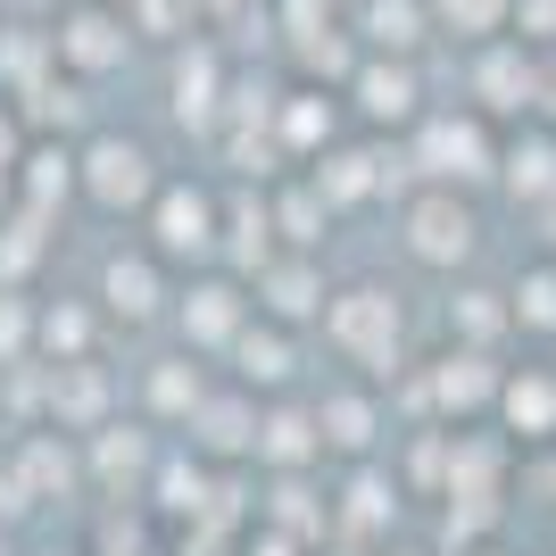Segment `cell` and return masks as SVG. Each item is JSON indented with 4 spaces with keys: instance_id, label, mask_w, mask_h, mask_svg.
<instances>
[{
    "instance_id": "1",
    "label": "cell",
    "mask_w": 556,
    "mask_h": 556,
    "mask_svg": "<svg viewBox=\"0 0 556 556\" xmlns=\"http://www.w3.org/2000/svg\"><path fill=\"white\" fill-rule=\"evenodd\" d=\"M498 391H507V366L498 357H482V349H457L448 341L441 357H424V366H407V382H399V407H407V424H490L498 416Z\"/></svg>"
},
{
    "instance_id": "2",
    "label": "cell",
    "mask_w": 556,
    "mask_h": 556,
    "mask_svg": "<svg viewBox=\"0 0 556 556\" xmlns=\"http://www.w3.org/2000/svg\"><path fill=\"white\" fill-rule=\"evenodd\" d=\"M325 349L366 382L407 374V307H399L391 282H341L325 307Z\"/></svg>"
},
{
    "instance_id": "3",
    "label": "cell",
    "mask_w": 556,
    "mask_h": 556,
    "mask_svg": "<svg viewBox=\"0 0 556 556\" xmlns=\"http://www.w3.org/2000/svg\"><path fill=\"white\" fill-rule=\"evenodd\" d=\"M407 159H416L424 184H441V191H473V184H498V159H507V141L490 134V116H482V109H465V116H424L416 141H407Z\"/></svg>"
},
{
    "instance_id": "4",
    "label": "cell",
    "mask_w": 556,
    "mask_h": 556,
    "mask_svg": "<svg viewBox=\"0 0 556 556\" xmlns=\"http://www.w3.org/2000/svg\"><path fill=\"white\" fill-rule=\"evenodd\" d=\"M399 250L416 257L424 275H457V266H473V250H482V216H473L465 191L424 184L416 200L399 208Z\"/></svg>"
},
{
    "instance_id": "5",
    "label": "cell",
    "mask_w": 556,
    "mask_h": 556,
    "mask_svg": "<svg viewBox=\"0 0 556 556\" xmlns=\"http://www.w3.org/2000/svg\"><path fill=\"white\" fill-rule=\"evenodd\" d=\"M257 325V291L241 275H191V291H175V332H184L191 357H208V366H225L232 341Z\"/></svg>"
},
{
    "instance_id": "6",
    "label": "cell",
    "mask_w": 556,
    "mask_h": 556,
    "mask_svg": "<svg viewBox=\"0 0 556 556\" xmlns=\"http://www.w3.org/2000/svg\"><path fill=\"white\" fill-rule=\"evenodd\" d=\"M84 200H92L100 216H150L159 208V159H150V141H134V134H92L84 150Z\"/></svg>"
},
{
    "instance_id": "7",
    "label": "cell",
    "mask_w": 556,
    "mask_h": 556,
    "mask_svg": "<svg viewBox=\"0 0 556 556\" xmlns=\"http://www.w3.org/2000/svg\"><path fill=\"white\" fill-rule=\"evenodd\" d=\"M159 424H125L116 416L109 432H92L84 441V473H92V498H109V507H141L150 498V482H159Z\"/></svg>"
},
{
    "instance_id": "8",
    "label": "cell",
    "mask_w": 556,
    "mask_h": 556,
    "mask_svg": "<svg viewBox=\"0 0 556 556\" xmlns=\"http://www.w3.org/2000/svg\"><path fill=\"white\" fill-rule=\"evenodd\" d=\"M150 250L166 266H225V208L200 184H166L150 208Z\"/></svg>"
},
{
    "instance_id": "9",
    "label": "cell",
    "mask_w": 556,
    "mask_h": 556,
    "mask_svg": "<svg viewBox=\"0 0 556 556\" xmlns=\"http://www.w3.org/2000/svg\"><path fill=\"white\" fill-rule=\"evenodd\" d=\"M316 424H325V457L341 465H374L382 457V432H391V399L366 374H341L316 391Z\"/></svg>"
},
{
    "instance_id": "10",
    "label": "cell",
    "mask_w": 556,
    "mask_h": 556,
    "mask_svg": "<svg viewBox=\"0 0 556 556\" xmlns=\"http://www.w3.org/2000/svg\"><path fill=\"white\" fill-rule=\"evenodd\" d=\"M100 316L125 332H150L159 316H175V291H166V257L159 250H109L100 257Z\"/></svg>"
},
{
    "instance_id": "11",
    "label": "cell",
    "mask_w": 556,
    "mask_h": 556,
    "mask_svg": "<svg viewBox=\"0 0 556 556\" xmlns=\"http://www.w3.org/2000/svg\"><path fill=\"white\" fill-rule=\"evenodd\" d=\"M257 424H266V399L241 391V382L225 374V382L208 391V407L184 424V448H191V457H208L216 473H225V465H257Z\"/></svg>"
},
{
    "instance_id": "12",
    "label": "cell",
    "mask_w": 556,
    "mask_h": 556,
    "mask_svg": "<svg viewBox=\"0 0 556 556\" xmlns=\"http://www.w3.org/2000/svg\"><path fill=\"white\" fill-rule=\"evenodd\" d=\"M399 498H407V482H399V465H349L341 490H332V532L357 540V548H391L399 532Z\"/></svg>"
},
{
    "instance_id": "13",
    "label": "cell",
    "mask_w": 556,
    "mask_h": 556,
    "mask_svg": "<svg viewBox=\"0 0 556 556\" xmlns=\"http://www.w3.org/2000/svg\"><path fill=\"white\" fill-rule=\"evenodd\" d=\"M42 424L50 432H75V441H92L116 424V374L100 357L84 366H42Z\"/></svg>"
},
{
    "instance_id": "14",
    "label": "cell",
    "mask_w": 556,
    "mask_h": 556,
    "mask_svg": "<svg viewBox=\"0 0 556 556\" xmlns=\"http://www.w3.org/2000/svg\"><path fill=\"white\" fill-rule=\"evenodd\" d=\"M50 42H59V67H67L75 84H92V75L125 67V50H134V17H116L109 0H92V9H67V17L50 25Z\"/></svg>"
},
{
    "instance_id": "15",
    "label": "cell",
    "mask_w": 556,
    "mask_h": 556,
    "mask_svg": "<svg viewBox=\"0 0 556 556\" xmlns=\"http://www.w3.org/2000/svg\"><path fill=\"white\" fill-rule=\"evenodd\" d=\"M216 382H225V374H216L208 357H191V349H175V357H150V366H141V424L184 432V424L208 407Z\"/></svg>"
},
{
    "instance_id": "16",
    "label": "cell",
    "mask_w": 556,
    "mask_h": 556,
    "mask_svg": "<svg viewBox=\"0 0 556 556\" xmlns=\"http://www.w3.org/2000/svg\"><path fill=\"white\" fill-rule=\"evenodd\" d=\"M515 457H523V448H515L498 424H457V432H448V498H507Z\"/></svg>"
},
{
    "instance_id": "17",
    "label": "cell",
    "mask_w": 556,
    "mask_h": 556,
    "mask_svg": "<svg viewBox=\"0 0 556 556\" xmlns=\"http://www.w3.org/2000/svg\"><path fill=\"white\" fill-rule=\"evenodd\" d=\"M225 374L241 382V391H257V399H291L300 391V332L275 325V316H257V325L232 341Z\"/></svg>"
},
{
    "instance_id": "18",
    "label": "cell",
    "mask_w": 556,
    "mask_h": 556,
    "mask_svg": "<svg viewBox=\"0 0 556 556\" xmlns=\"http://www.w3.org/2000/svg\"><path fill=\"white\" fill-rule=\"evenodd\" d=\"M490 424L523 457H548L556 448V366H507V391H498V416Z\"/></svg>"
},
{
    "instance_id": "19",
    "label": "cell",
    "mask_w": 556,
    "mask_h": 556,
    "mask_svg": "<svg viewBox=\"0 0 556 556\" xmlns=\"http://www.w3.org/2000/svg\"><path fill=\"white\" fill-rule=\"evenodd\" d=\"M250 291H257V316H275V325H291V332L325 325V307H332V282H325V266H316L307 250H282Z\"/></svg>"
},
{
    "instance_id": "20",
    "label": "cell",
    "mask_w": 556,
    "mask_h": 556,
    "mask_svg": "<svg viewBox=\"0 0 556 556\" xmlns=\"http://www.w3.org/2000/svg\"><path fill=\"white\" fill-rule=\"evenodd\" d=\"M540 84H548V67L532 59V42H482V59H473V100H482V116H532Z\"/></svg>"
},
{
    "instance_id": "21",
    "label": "cell",
    "mask_w": 556,
    "mask_h": 556,
    "mask_svg": "<svg viewBox=\"0 0 556 556\" xmlns=\"http://www.w3.org/2000/svg\"><path fill=\"white\" fill-rule=\"evenodd\" d=\"M316 465H325L316 399H266V424H257V473H316Z\"/></svg>"
},
{
    "instance_id": "22",
    "label": "cell",
    "mask_w": 556,
    "mask_h": 556,
    "mask_svg": "<svg viewBox=\"0 0 556 556\" xmlns=\"http://www.w3.org/2000/svg\"><path fill=\"white\" fill-rule=\"evenodd\" d=\"M349 100L366 125H424V75L416 59H366L349 75Z\"/></svg>"
},
{
    "instance_id": "23",
    "label": "cell",
    "mask_w": 556,
    "mask_h": 556,
    "mask_svg": "<svg viewBox=\"0 0 556 556\" xmlns=\"http://www.w3.org/2000/svg\"><path fill=\"white\" fill-rule=\"evenodd\" d=\"M266 532H291L307 548L332 540V490H316V473H266V507H257Z\"/></svg>"
},
{
    "instance_id": "24",
    "label": "cell",
    "mask_w": 556,
    "mask_h": 556,
    "mask_svg": "<svg viewBox=\"0 0 556 556\" xmlns=\"http://www.w3.org/2000/svg\"><path fill=\"white\" fill-rule=\"evenodd\" d=\"M307 184L332 200V216L366 208V200H391V150H341V141H332L325 159L307 166Z\"/></svg>"
},
{
    "instance_id": "25",
    "label": "cell",
    "mask_w": 556,
    "mask_h": 556,
    "mask_svg": "<svg viewBox=\"0 0 556 556\" xmlns=\"http://www.w3.org/2000/svg\"><path fill=\"white\" fill-rule=\"evenodd\" d=\"M282 257V232H275V200H257V191H241L225 208V275L257 282L266 266Z\"/></svg>"
},
{
    "instance_id": "26",
    "label": "cell",
    "mask_w": 556,
    "mask_h": 556,
    "mask_svg": "<svg viewBox=\"0 0 556 556\" xmlns=\"http://www.w3.org/2000/svg\"><path fill=\"white\" fill-rule=\"evenodd\" d=\"M448 341L498 357V349L515 341V300L490 291V282H457V291H448Z\"/></svg>"
},
{
    "instance_id": "27",
    "label": "cell",
    "mask_w": 556,
    "mask_h": 556,
    "mask_svg": "<svg viewBox=\"0 0 556 556\" xmlns=\"http://www.w3.org/2000/svg\"><path fill=\"white\" fill-rule=\"evenodd\" d=\"M100 307H84V300H42V325H34V366H84L100 349Z\"/></svg>"
},
{
    "instance_id": "28",
    "label": "cell",
    "mask_w": 556,
    "mask_h": 556,
    "mask_svg": "<svg viewBox=\"0 0 556 556\" xmlns=\"http://www.w3.org/2000/svg\"><path fill=\"white\" fill-rule=\"evenodd\" d=\"M75 191H84V159H75V150H25L17 159V208H34V216H59L75 200Z\"/></svg>"
},
{
    "instance_id": "29",
    "label": "cell",
    "mask_w": 556,
    "mask_h": 556,
    "mask_svg": "<svg viewBox=\"0 0 556 556\" xmlns=\"http://www.w3.org/2000/svg\"><path fill=\"white\" fill-rule=\"evenodd\" d=\"M498 184H507V200H523V208L556 200V134H548V125H523V134L507 141V159H498Z\"/></svg>"
},
{
    "instance_id": "30",
    "label": "cell",
    "mask_w": 556,
    "mask_h": 556,
    "mask_svg": "<svg viewBox=\"0 0 556 556\" xmlns=\"http://www.w3.org/2000/svg\"><path fill=\"white\" fill-rule=\"evenodd\" d=\"M424 25H432L424 0H366V9H357V34H366L374 59H416V50H424Z\"/></svg>"
},
{
    "instance_id": "31",
    "label": "cell",
    "mask_w": 556,
    "mask_h": 556,
    "mask_svg": "<svg viewBox=\"0 0 556 556\" xmlns=\"http://www.w3.org/2000/svg\"><path fill=\"white\" fill-rule=\"evenodd\" d=\"M275 141L291 150V159L316 166V159L332 150V100H325V92H282V100H275Z\"/></svg>"
},
{
    "instance_id": "32",
    "label": "cell",
    "mask_w": 556,
    "mask_h": 556,
    "mask_svg": "<svg viewBox=\"0 0 556 556\" xmlns=\"http://www.w3.org/2000/svg\"><path fill=\"white\" fill-rule=\"evenodd\" d=\"M325 225H332V200H325L316 184H307V175H300V184H282V191H275V232H282V250H307V257H316Z\"/></svg>"
},
{
    "instance_id": "33",
    "label": "cell",
    "mask_w": 556,
    "mask_h": 556,
    "mask_svg": "<svg viewBox=\"0 0 556 556\" xmlns=\"http://www.w3.org/2000/svg\"><path fill=\"white\" fill-rule=\"evenodd\" d=\"M507 300H515V332L523 341H556V257H532L507 282Z\"/></svg>"
},
{
    "instance_id": "34",
    "label": "cell",
    "mask_w": 556,
    "mask_h": 556,
    "mask_svg": "<svg viewBox=\"0 0 556 556\" xmlns=\"http://www.w3.org/2000/svg\"><path fill=\"white\" fill-rule=\"evenodd\" d=\"M175 116L191 134H216V50H184L175 67Z\"/></svg>"
},
{
    "instance_id": "35",
    "label": "cell",
    "mask_w": 556,
    "mask_h": 556,
    "mask_svg": "<svg viewBox=\"0 0 556 556\" xmlns=\"http://www.w3.org/2000/svg\"><path fill=\"white\" fill-rule=\"evenodd\" d=\"M50 216H34V208H17V216H0V291H17L34 266H42V250H50Z\"/></svg>"
},
{
    "instance_id": "36",
    "label": "cell",
    "mask_w": 556,
    "mask_h": 556,
    "mask_svg": "<svg viewBox=\"0 0 556 556\" xmlns=\"http://www.w3.org/2000/svg\"><path fill=\"white\" fill-rule=\"evenodd\" d=\"M432 17L465 42H498V25H515V0H432Z\"/></svg>"
},
{
    "instance_id": "37",
    "label": "cell",
    "mask_w": 556,
    "mask_h": 556,
    "mask_svg": "<svg viewBox=\"0 0 556 556\" xmlns=\"http://www.w3.org/2000/svg\"><path fill=\"white\" fill-rule=\"evenodd\" d=\"M34 325H42V307L25 300V291H0V374L34 366Z\"/></svg>"
},
{
    "instance_id": "38",
    "label": "cell",
    "mask_w": 556,
    "mask_h": 556,
    "mask_svg": "<svg viewBox=\"0 0 556 556\" xmlns=\"http://www.w3.org/2000/svg\"><path fill=\"white\" fill-rule=\"evenodd\" d=\"M25 116H34V125H75V116H84V92L50 75L42 92H25Z\"/></svg>"
},
{
    "instance_id": "39",
    "label": "cell",
    "mask_w": 556,
    "mask_h": 556,
    "mask_svg": "<svg viewBox=\"0 0 556 556\" xmlns=\"http://www.w3.org/2000/svg\"><path fill=\"white\" fill-rule=\"evenodd\" d=\"M184 9H191V0H134V25H141V34H159V42H166V34L184 25Z\"/></svg>"
},
{
    "instance_id": "40",
    "label": "cell",
    "mask_w": 556,
    "mask_h": 556,
    "mask_svg": "<svg viewBox=\"0 0 556 556\" xmlns=\"http://www.w3.org/2000/svg\"><path fill=\"white\" fill-rule=\"evenodd\" d=\"M515 42H556V0H515Z\"/></svg>"
},
{
    "instance_id": "41",
    "label": "cell",
    "mask_w": 556,
    "mask_h": 556,
    "mask_svg": "<svg viewBox=\"0 0 556 556\" xmlns=\"http://www.w3.org/2000/svg\"><path fill=\"white\" fill-rule=\"evenodd\" d=\"M241 556H316V548H307V540H291V532H266V523H250Z\"/></svg>"
},
{
    "instance_id": "42",
    "label": "cell",
    "mask_w": 556,
    "mask_h": 556,
    "mask_svg": "<svg viewBox=\"0 0 556 556\" xmlns=\"http://www.w3.org/2000/svg\"><path fill=\"white\" fill-rule=\"evenodd\" d=\"M532 225H540V257H556V200H540Z\"/></svg>"
},
{
    "instance_id": "43",
    "label": "cell",
    "mask_w": 556,
    "mask_h": 556,
    "mask_svg": "<svg viewBox=\"0 0 556 556\" xmlns=\"http://www.w3.org/2000/svg\"><path fill=\"white\" fill-rule=\"evenodd\" d=\"M0 166H17V116L0 109Z\"/></svg>"
},
{
    "instance_id": "44",
    "label": "cell",
    "mask_w": 556,
    "mask_h": 556,
    "mask_svg": "<svg viewBox=\"0 0 556 556\" xmlns=\"http://www.w3.org/2000/svg\"><path fill=\"white\" fill-rule=\"evenodd\" d=\"M191 9H200V17H232V9H241V0H191Z\"/></svg>"
},
{
    "instance_id": "45",
    "label": "cell",
    "mask_w": 556,
    "mask_h": 556,
    "mask_svg": "<svg viewBox=\"0 0 556 556\" xmlns=\"http://www.w3.org/2000/svg\"><path fill=\"white\" fill-rule=\"evenodd\" d=\"M540 490H548V498H556V448H548V457H540Z\"/></svg>"
},
{
    "instance_id": "46",
    "label": "cell",
    "mask_w": 556,
    "mask_h": 556,
    "mask_svg": "<svg viewBox=\"0 0 556 556\" xmlns=\"http://www.w3.org/2000/svg\"><path fill=\"white\" fill-rule=\"evenodd\" d=\"M9 200H17V166H0V208H9Z\"/></svg>"
},
{
    "instance_id": "47",
    "label": "cell",
    "mask_w": 556,
    "mask_h": 556,
    "mask_svg": "<svg viewBox=\"0 0 556 556\" xmlns=\"http://www.w3.org/2000/svg\"><path fill=\"white\" fill-rule=\"evenodd\" d=\"M25 556H92V548H75V540H59V548H25Z\"/></svg>"
},
{
    "instance_id": "48",
    "label": "cell",
    "mask_w": 556,
    "mask_h": 556,
    "mask_svg": "<svg viewBox=\"0 0 556 556\" xmlns=\"http://www.w3.org/2000/svg\"><path fill=\"white\" fill-rule=\"evenodd\" d=\"M382 556H441V548H407V540H391V548H382Z\"/></svg>"
},
{
    "instance_id": "49",
    "label": "cell",
    "mask_w": 556,
    "mask_h": 556,
    "mask_svg": "<svg viewBox=\"0 0 556 556\" xmlns=\"http://www.w3.org/2000/svg\"><path fill=\"white\" fill-rule=\"evenodd\" d=\"M465 556H515V548H507V540H490V548H465Z\"/></svg>"
},
{
    "instance_id": "50",
    "label": "cell",
    "mask_w": 556,
    "mask_h": 556,
    "mask_svg": "<svg viewBox=\"0 0 556 556\" xmlns=\"http://www.w3.org/2000/svg\"><path fill=\"white\" fill-rule=\"evenodd\" d=\"M0 556H17V540H9V523H0Z\"/></svg>"
}]
</instances>
